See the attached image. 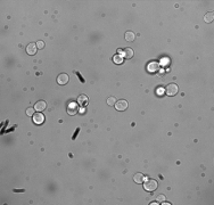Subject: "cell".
<instances>
[{
	"label": "cell",
	"instance_id": "cell-7",
	"mask_svg": "<svg viewBox=\"0 0 214 205\" xmlns=\"http://www.w3.org/2000/svg\"><path fill=\"white\" fill-rule=\"evenodd\" d=\"M33 121H34V123L35 124H41V123H43V121H45V116H43V114L42 113H35L34 115H33Z\"/></svg>",
	"mask_w": 214,
	"mask_h": 205
},
{
	"label": "cell",
	"instance_id": "cell-1",
	"mask_svg": "<svg viewBox=\"0 0 214 205\" xmlns=\"http://www.w3.org/2000/svg\"><path fill=\"white\" fill-rule=\"evenodd\" d=\"M144 184V188H145V190H147V192H154L156 188H157V181L156 180H154V179H147L145 182H142Z\"/></svg>",
	"mask_w": 214,
	"mask_h": 205
},
{
	"label": "cell",
	"instance_id": "cell-9",
	"mask_svg": "<svg viewBox=\"0 0 214 205\" xmlns=\"http://www.w3.org/2000/svg\"><path fill=\"white\" fill-rule=\"evenodd\" d=\"M88 102H89V99L86 95H80L79 98H78V104L80 105V107H84L88 104Z\"/></svg>",
	"mask_w": 214,
	"mask_h": 205
},
{
	"label": "cell",
	"instance_id": "cell-2",
	"mask_svg": "<svg viewBox=\"0 0 214 205\" xmlns=\"http://www.w3.org/2000/svg\"><path fill=\"white\" fill-rule=\"evenodd\" d=\"M178 91H179V88L175 83H171L166 87V95H169V96H175L178 94Z\"/></svg>",
	"mask_w": 214,
	"mask_h": 205
},
{
	"label": "cell",
	"instance_id": "cell-5",
	"mask_svg": "<svg viewBox=\"0 0 214 205\" xmlns=\"http://www.w3.org/2000/svg\"><path fill=\"white\" fill-rule=\"evenodd\" d=\"M115 107H116V109H117V110H120V112L125 110V109L128 108V102H126V101H124V99L118 101V102H116V104H115Z\"/></svg>",
	"mask_w": 214,
	"mask_h": 205
},
{
	"label": "cell",
	"instance_id": "cell-13",
	"mask_svg": "<svg viewBox=\"0 0 214 205\" xmlns=\"http://www.w3.org/2000/svg\"><path fill=\"white\" fill-rule=\"evenodd\" d=\"M124 38H125L126 41L131 42V41H133V40L136 39V34H134V32H132V31H128V32H125Z\"/></svg>",
	"mask_w": 214,
	"mask_h": 205
},
{
	"label": "cell",
	"instance_id": "cell-16",
	"mask_svg": "<svg viewBox=\"0 0 214 205\" xmlns=\"http://www.w3.org/2000/svg\"><path fill=\"white\" fill-rule=\"evenodd\" d=\"M107 104H108L109 106H114V105L116 104V98H115V97H108V98H107Z\"/></svg>",
	"mask_w": 214,
	"mask_h": 205
},
{
	"label": "cell",
	"instance_id": "cell-8",
	"mask_svg": "<svg viewBox=\"0 0 214 205\" xmlns=\"http://www.w3.org/2000/svg\"><path fill=\"white\" fill-rule=\"evenodd\" d=\"M37 50H38V47H37V45H34V43H29L27 47H26V53H27L29 55H35Z\"/></svg>",
	"mask_w": 214,
	"mask_h": 205
},
{
	"label": "cell",
	"instance_id": "cell-6",
	"mask_svg": "<svg viewBox=\"0 0 214 205\" xmlns=\"http://www.w3.org/2000/svg\"><path fill=\"white\" fill-rule=\"evenodd\" d=\"M148 71L150 72V73H153V72H157L160 69H161V65H160V63H157V62H152V63H149L148 64Z\"/></svg>",
	"mask_w": 214,
	"mask_h": 205
},
{
	"label": "cell",
	"instance_id": "cell-3",
	"mask_svg": "<svg viewBox=\"0 0 214 205\" xmlns=\"http://www.w3.org/2000/svg\"><path fill=\"white\" fill-rule=\"evenodd\" d=\"M78 112H79V104L73 102H70L68 106H67V113H68L70 115H75Z\"/></svg>",
	"mask_w": 214,
	"mask_h": 205
},
{
	"label": "cell",
	"instance_id": "cell-12",
	"mask_svg": "<svg viewBox=\"0 0 214 205\" xmlns=\"http://www.w3.org/2000/svg\"><path fill=\"white\" fill-rule=\"evenodd\" d=\"M133 180H134V182H137V184H142V182L145 181V176H144L142 173H136V174L133 176Z\"/></svg>",
	"mask_w": 214,
	"mask_h": 205
},
{
	"label": "cell",
	"instance_id": "cell-14",
	"mask_svg": "<svg viewBox=\"0 0 214 205\" xmlns=\"http://www.w3.org/2000/svg\"><path fill=\"white\" fill-rule=\"evenodd\" d=\"M123 58H124V57L118 54V55H115V56L113 57V62H114L115 64H122V63H123Z\"/></svg>",
	"mask_w": 214,
	"mask_h": 205
},
{
	"label": "cell",
	"instance_id": "cell-10",
	"mask_svg": "<svg viewBox=\"0 0 214 205\" xmlns=\"http://www.w3.org/2000/svg\"><path fill=\"white\" fill-rule=\"evenodd\" d=\"M46 107H47V104H46V102H43V101H40V102H35V105H34V109H35L37 112H42Z\"/></svg>",
	"mask_w": 214,
	"mask_h": 205
},
{
	"label": "cell",
	"instance_id": "cell-20",
	"mask_svg": "<svg viewBox=\"0 0 214 205\" xmlns=\"http://www.w3.org/2000/svg\"><path fill=\"white\" fill-rule=\"evenodd\" d=\"M164 201H165V196H164V195H160V196L157 197V202L162 203V202H164Z\"/></svg>",
	"mask_w": 214,
	"mask_h": 205
},
{
	"label": "cell",
	"instance_id": "cell-19",
	"mask_svg": "<svg viewBox=\"0 0 214 205\" xmlns=\"http://www.w3.org/2000/svg\"><path fill=\"white\" fill-rule=\"evenodd\" d=\"M156 93H157V95H158V96H162V95H164V88H163V87L158 88V89L156 90Z\"/></svg>",
	"mask_w": 214,
	"mask_h": 205
},
{
	"label": "cell",
	"instance_id": "cell-4",
	"mask_svg": "<svg viewBox=\"0 0 214 205\" xmlns=\"http://www.w3.org/2000/svg\"><path fill=\"white\" fill-rule=\"evenodd\" d=\"M68 82V75L66 73H62L57 77V83L60 85V86H64Z\"/></svg>",
	"mask_w": 214,
	"mask_h": 205
},
{
	"label": "cell",
	"instance_id": "cell-17",
	"mask_svg": "<svg viewBox=\"0 0 214 205\" xmlns=\"http://www.w3.org/2000/svg\"><path fill=\"white\" fill-rule=\"evenodd\" d=\"M26 114H27L29 116H33V115H34V109H33V108H27V109H26Z\"/></svg>",
	"mask_w": 214,
	"mask_h": 205
},
{
	"label": "cell",
	"instance_id": "cell-18",
	"mask_svg": "<svg viewBox=\"0 0 214 205\" xmlns=\"http://www.w3.org/2000/svg\"><path fill=\"white\" fill-rule=\"evenodd\" d=\"M37 47H38V49H42L43 47H45V43H43V41H38L37 43Z\"/></svg>",
	"mask_w": 214,
	"mask_h": 205
},
{
	"label": "cell",
	"instance_id": "cell-15",
	"mask_svg": "<svg viewBox=\"0 0 214 205\" xmlns=\"http://www.w3.org/2000/svg\"><path fill=\"white\" fill-rule=\"evenodd\" d=\"M213 18H214L213 13H207V14L204 16V21H205L206 23H211V22L213 21Z\"/></svg>",
	"mask_w": 214,
	"mask_h": 205
},
{
	"label": "cell",
	"instance_id": "cell-11",
	"mask_svg": "<svg viewBox=\"0 0 214 205\" xmlns=\"http://www.w3.org/2000/svg\"><path fill=\"white\" fill-rule=\"evenodd\" d=\"M121 54H123V57H125V58H131L133 56V50L131 48H125L124 50L121 51Z\"/></svg>",
	"mask_w": 214,
	"mask_h": 205
}]
</instances>
